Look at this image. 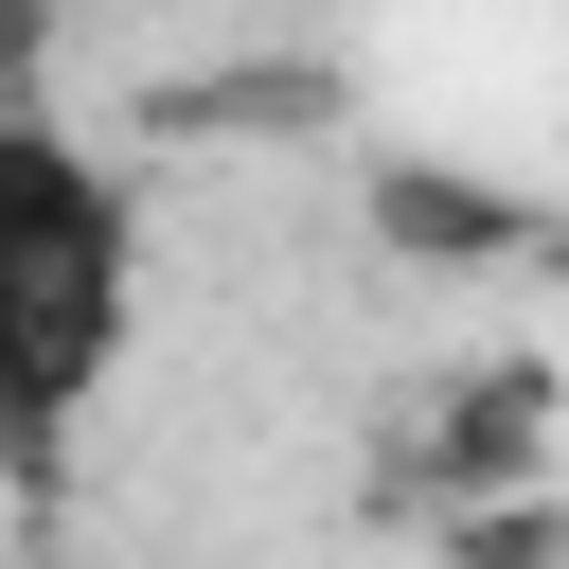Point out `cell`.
Returning <instances> with one entry per match:
<instances>
[{
  "label": "cell",
  "mask_w": 569,
  "mask_h": 569,
  "mask_svg": "<svg viewBox=\"0 0 569 569\" xmlns=\"http://www.w3.org/2000/svg\"><path fill=\"white\" fill-rule=\"evenodd\" d=\"M356 231H373L391 267H427V284H462V267H533V249H551V213H533L516 178H480V160H409V142L356 160Z\"/></svg>",
  "instance_id": "3"
},
{
  "label": "cell",
  "mask_w": 569,
  "mask_h": 569,
  "mask_svg": "<svg viewBox=\"0 0 569 569\" xmlns=\"http://www.w3.org/2000/svg\"><path fill=\"white\" fill-rule=\"evenodd\" d=\"M160 124H338V71H213V89H160Z\"/></svg>",
  "instance_id": "5"
},
{
  "label": "cell",
  "mask_w": 569,
  "mask_h": 569,
  "mask_svg": "<svg viewBox=\"0 0 569 569\" xmlns=\"http://www.w3.org/2000/svg\"><path fill=\"white\" fill-rule=\"evenodd\" d=\"M53 18H71V0H0V89H36V71H53Z\"/></svg>",
  "instance_id": "6"
},
{
  "label": "cell",
  "mask_w": 569,
  "mask_h": 569,
  "mask_svg": "<svg viewBox=\"0 0 569 569\" xmlns=\"http://www.w3.org/2000/svg\"><path fill=\"white\" fill-rule=\"evenodd\" d=\"M427 569H569V480H533V498H462V516H427Z\"/></svg>",
  "instance_id": "4"
},
{
  "label": "cell",
  "mask_w": 569,
  "mask_h": 569,
  "mask_svg": "<svg viewBox=\"0 0 569 569\" xmlns=\"http://www.w3.org/2000/svg\"><path fill=\"white\" fill-rule=\"evenodd\" d=\"M533 480H569V356H480V373H445V391L409 409V445H391V498H409V516L533 498Z\"/></svg>",
  "instance_id": "2"
},
{
  "label": "cell",
  "mask_w": 569,
  "mask_h": 569,
  "mask_svg": "<svg viewBox=\"0 0 569 569\" xmlns=\"http://www.w3.org/2000/svg\"><path fill=\"white\" fill-rule=\"evenodd\" d=\"M124 320H142V196L53 89H0V498L18 533H53L71 427L124 373Z\"/></svg>",
  "instance_id": "1"
}]
</instances>
